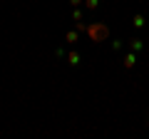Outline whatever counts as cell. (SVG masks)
Returning <instances> with one entry per match:
<instances>
[{"instance_id": "obj_1", "label": "cell", "mask_w": 149, "mask_h": 139, "mask_svg": "<svg viewBox=\"0 0 149 139\" xmlns=\"http://www.w3.org/2000/svg\"><path fill=\"white\" fill-rule=\"evenodd\" d=\"M85 35L92 40V42H102V40L109 35V27H107L104 22H95V25H87L85 27Z\"/></svg>"}, {"instance_id": "obj_2", "label": "cell", "mask_w": 149, "mask_h": 139, "mask_svg": "<svg viewBox=\"0 0 149 139\" xmlns=\"http://www.w3.org/2000/svg\"><path fill=\"white\" fill-rule=\"evenodd\" d=\"M67 60H70V65H77V62H80V55H77V52H70Z\"/></svg>"}, {"instance_id": "obj_3", "label": "cell", "mask_w": 149, "mask_h": 139, "mask_svg": "<svg viewBox=\"0 0 149 139\" xmlns=\"http://www.w3.org/2000/svg\"><path fill=\"white\" fill-rule=\"evenodd\" d=\"M134 62H137V57H134V55H127V60H124V67H134Z\"/></svg>"}, {"instance_id": "obj_4", "label": "cell", "mask_w": 149, "mask_h": 139, "mask_svg": "<svg viewBox=\"0 0 149 139\" xmlns=\"http://www.w3.org/2000/svg\"><path fill=\"white\" fill-rule=\"evenodd\" d=\"M134 27H144V15H134Z\"/></svg>"}, {"instance_id": "obj_5", "label": "cell", "mask_w": 149, "mask_h": 139, "mask_svg": "<svg viewBox=\"0 0 149 139\" xmlns=\"http://www.w3.org/2000/svg\"><path fill=\"white\" fill-rule=\"evenodd\" d=\"M142 47H144V42H142L139 38H134V40H132V50H142Z\"/></svg>"}, {"instance_id": "obj_6", "label": "cell", "mask_w": 149, "mask_h": 139, "mask_svg": "<svg viewBox=\"0 0 149 139\" xmlns=\"http://www.w3.org/2000/svg\"><path fill=\"white\" fill-rule=\"evenodd\" d=\"M85 5H87V8H90V10H95V8H97V5H100V0H85Z\"/></svg>"}, {"instance_id": "obj_7", "label": "cell", "mask_w": 149, "mask_h": 139, "mask_svg": "<svg viewBox=\"0 0 149 139\" xmlns=\"http://www.w3.org/2000/svg\"><path fill=\"white\" fill-rule=\"evenodd\" d=\"M77 40V32H67V42H74Z\"/></svg>"}, {"instance_id": "obj_8", "label": "cell", "mask_w": 149, "mask_h": 139, "mask_svg": "<svg viewBox=\"0 0 149 139\" xmlns=\"http://www.w3.org/2000/svg\"><path fill=\"white\" fill-rule=\"evenodd\" d=\"M82 0H70V5H80Z\"/></svg>"}, {"instance_id": "obj_9", "label": "cell", "mask_w": 149, "mask_h": 139, "mask_svg": "<svg viewBox=\"0 0 149 139\" xmlns=\"http://www.w3.org/2000/svg\"><path fill=\"white\" fill-rule=\"evenodd\" d=\"M147 124H149V119H147Z\"/></svg>"}]
</instances>
